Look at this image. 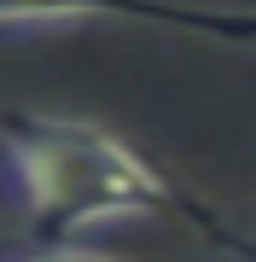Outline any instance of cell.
<instances>
[{"label":"cell","mask_w":256,"mask_h":262,"mask_svg":"<svg viewBox=\"0 0 256 262\" xmlns=\"http://www.w3.org/2000/svg\"><path fill=\"white\" fill-rule=\"evenodd\" d=\"M0 151L18 175L35 233L64 239L99 222L175 210V192L163 187L157 169H146V158L128 140L94 128V122L24 111L0 122Z\"/></svg>","instance_id":"cell-1"},{"label":"cell","mask_w":256,"mask_h":262,"mask_svg":"<svg viewBox=\"0 0 256 262\" xmlns=\"http://www.w3.org/2000/svg\"><path fill=\"white\" fill-rule=\"evenodd\" d=\"M58 18H146L221 41H256V12H198V6H169V0H0V29L58 24Z\"/></svg>","instance_id":"cell-2"},{"label":"cell","mask_w":256,"mask_h":262,"mask_svg":"<svg viewBox=\"0 0 256 262\" xmlns=\"http://www.w3.org/2000/svg\"><path fill=\"white\" fill-rule=\"evenodd\" d=\"M24 262H117V256H99V251H41V256H24Z\"/></svg>","instance_id":"cell-3"}]
</instances>
